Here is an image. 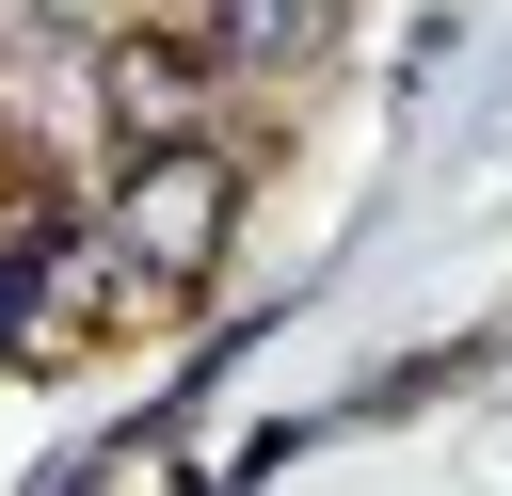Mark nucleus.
Listing matches in <instances>:
<instances>
[{
  "mask_svg": "<svg viewBox=\"0 0 512 496\" xmlns=\"http://www.w3.org/2000/svg\"><path fill=\"white\" fill-rule=\"evenodd\" d=\"M80 304H96V256H80L64 224H16V240H0V336H16V368H48V352L80 336Z\"/></svg>",
  "mask_w": 512,
  "mask_h": 496,
  "instance_id": "2",
  "label": "nucleus"
},
{
  "mask_svg": "<svg viewBox=\"0 0 512 496\" xmlns=\"http://www.w3.org/2000/svg\"><path fill=\"white\" fill-rule=\"evenodd\" d=\"M224 16V64H304V48H336V0H208Z\"/></svg>",
  "mask_w": 512,
  "mask_h": 496,
  "instance_id": "3",
  "label": "nucleus"
},
{
  "mask_svg": "<svg viewBox=\"0 0 512 496\" xmlns=\"http://www.w3.org/2000/svg\"><path fill=\"white\" fill-rule=\"evenodd\" d=\"M112 112H128V128H192V80H176L160 48H112Z\"/></svg>",
  "mask_w": 512,
  "mask_h": 496,
  "instance_id": "4",
  "label": "nucleus"
},
{
  "mask_svg": "<svg viewBox=\"0 0 512 496\" xmlns=\"http://www.w3.org/2000/svg\"><path fill=\"white\" fill-rule=\"evenodd\" d=\"M224 208H240V176H224L192 128H160V144L128 160V192H112V256H128L144 288H208V256H224Z\"/></svg>",
  "mask_w": 512,
  "mask_h": 496,
  "instance_id": "1",
  "label": "nucleus"
}]
</instances>
